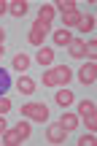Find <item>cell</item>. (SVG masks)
I'll use <instances>...</instances> for the list:
<instances>
[{
	"label": "cell",
	"instance_id": "8",
	"mask_svg": "<svg viewBox=\"0 0 97 146\" xmlns=\"http://www.w3.org/2000/svg\"><path fill=\"white\" fill-rule=\"evenodd\" d=\"M81 11H67V14H62V27H65V30H73V27H78V22H81Z\"/></svg>",
	"mask_w": 97,
	"mask_h": 146
},
{
	"label": "cell",
	"instance_id": "1",
	"mask_svg": "<svg viewBox=\"0 0 97 146\" xmlns=\"http://www.w3.org/2000/svg\"><path fill=\"white\" fill-rule=\"evenodd\" d=\"M22 116L32 122H49V106L46 103H24L22 106Z\"/></svg>",
	"mask_w": 97,
	"mask_h": 146
},
{
	"label": "cell",
	"instance_id": "22",
	"mask_svg": "<svg viewBox=\"0 0 97 146\" xmlns=\"http://www.w3.org/2000/svg\"><path fill=\"white\" fill-rule=\"evenodd\" d=\"M94 143H97V135H94L92 130H89L84 138H78V146H94Z\"/></svg>",
	"mask_w": 97,
	"mask_h": 146
},
{
	"label": "cell",
	"instance_id": "18",
	"mask_svg": "<svg viewBox=\"0 0 97 146\" xmlns=\"http://www.w3.org/2000/svg\"><path fill=\"white\" fill-rule=\"evenodd\" d=\"M16 133H19L22 141H27V138L32 135V125H30V122H19V125H16Z\"/></svg>",
	"mask_w": 97,
	"mask_h": 146
},
{
	"label": "cell",
	"instance_id": "9",
	"mask_svg": "<svg viewBox=\"0 0 97 146\" xmlns=\"http://www.w3.org/2000/svg\"><path fill=\"white\" fill-rule=\"evenodd\" d=\"M59 125L65 127L67 133H73V130L78 127V114H70V111H65V114L59 116Z\"/></svg>",
	"mask_w": 97,
	"mask_h": 146
},
{
	"label": "cell",
	"instance_id": "10",
	"mask_svg": "<svg viewBox=\"0 0 97 146\" xmlns=\"http://www.w3.org/2000/svg\"><path fill=\"white\" fill-rule=\"evenodd\" d=\"M54 14H57V8H54V5H49V3H43L41 8H38V19L46 22V25H51V22H54Z\"/></svg>",
	"mask_w": 97,
	"mask_h": 146
},
{
	"label": "cell",
	"instance_id": "7",
	"mask_svg": "<svg viewBox=\"0 0 97 146\" xmlns=\"http://www.w3.org/2000/svg\"><path fill=\"white\" fill-rule=\"evenodd\" d=\"M57 76V87H67V81L73 78V70L67 68V65H57V68H51Z\"/></svg>",
	"mask_w": 97,
	"mask_h": 146
},
{
	"label": "cell",
	"instance_id": "6",
	"mask_svg": "<svg viewBox=\"0 0 97 146\" xmlns=\"http://www.w3.org/2000/svg\"><path fill=\"white\" fill-rule=\"evenodd\" d=\"M54 100H57V106H62V108H67V106H73V100H76V95L70 92L67 87H59L57 89V95H54Z\"/></svg>",
	"mask_w": 97,
	"mask_h": 146
},
{
	"label": "cell",
	"instance_id": "3",
	"mask_svg": "<svg viewBox=\"0 0 97 146\" xmlns=\"http://www.w3.org/2000/svg\"><path fill=\"white\" fill-rule=\"evenodd\" d=\"M97 108H94V103L92 100H84V103H78V119H84L86 122V127L94 133V127H97Z\"/></svg>",
	"mask_w": 97,
	"mask_h": 146
},
{
	"label": "cell",
	"instance_id": "13",
	"mask_svg": "<svg viewBox=\"0 0 97 146\" xmlns=\"http://www.w3.org/2000/svg\"><path fill=\"white\" fill-rule=\"evenodd\" d=\"M70 41H73L70 30H65V27H62V30H54V46H67Z\"/></svg>",
	"mask_w": 97,
	"mask_h": 146
},
{
	"label": "cell",
	"instance_id": "11",
	"mask_svg": "<svg viewBox=\"0 0 97 146\" xmlns=\"http://www.w3.org/2000/svg\"><path fill=\"white\" fill-rule=\"evenodd\" d=\"M54 49H49V46H41V49H38V54H35V60H38V62H41V65H51V62H54Z\"/></svg>",
	"mask_w": 97,
	"mask_h": 146
},
{
	"label": "cell",
	"instance_id": "2",
	"mask_svg": "<svg viewBox=\"0 0 97 146\" xmlns=\"http://www.w3.org/2000/svg\"><path fill=\"white\" fill-rule=\"evenodd\" d=\"M49 30H51V25H46V22H41V19H35V22H32V27H30V33H27V41H30L32 46L41 49L43 41H46V33H49Z\"/></svg>",
	"mask_w": 97,
	"mask_h": 146
},
{
	"label": "cell",
	"instance_id": "26",
	"mask_svg": "<svg viewBox=\"0 0 97 146\" xmlns=\"http://www.w3.org/2000/svg\"><path fill=\"white\" fill-rule=\"evenodd\" d=\"M5 11H8V0H0V16H3Z\"/></svg>",
	"mask_w": 97,
	"mask_h": 146
},
{
	"label": "cell",
	"instance_id": "29",
	"mask_svg": "<svg viewBox=\"0 0 97 146\" xmlns=\"http://www.w3.org/2000/svg\"><path fill=\"white\" fill-rule=\"evenodd\" d=\"M3 54H5V49H3V43H0V57H3Z\"/></svg>",
	"mask_w": 97,
	"mask_h": 146
},
{
	"label": "cell",
	"instance_id": "23",
	"mask_svg": "<svg viewBox=\"0 0 97 146\" xmlns=\"http://www.w3.org/2000/svg\"><path fill=\"white\" fill-rule=\"evenodd\" d=\"M43 87H57V76H54V70H46V73H43Z\"/></svg>",
	"mask_w": 97,
	"mask_h": 146
},
{
	"label": "cell",
	"instance_id": "25",
	"mask_svg": "<svg viewBox=\"0 0 97 146\" xmlns=\"http://www.w3.org/2000/svg\"><path fill=\"white\" fill-rule=\"evenodd\" d=\"M5 87H8V73H5L3 68H0V95L5 92Z\"/></svg>",
	"mask_w": 97,
	"mask_h": 146
},
{
	"label": "cell",
	"instance_id": "17",
	"mask_svg": "<svg viewBox=\"0 0 97 146\" xmlns=\"http://www.w3.org/2000/svg\"><path fill=\"white\" fill-rule=\"evenodd\" d=\"M0 141H3L5 146H19V143H24V141H22V138H19V133H16V127H14V130H5Z\"/></svg>",
	"mask_w": 97,
	"mask_h": 146
},
{
	"label": "cell",
	"instance_id": "12",
	"mask_svg": "<svg viewBox=\"0 0 97 146\" xmlns=\"http://www.w3.org/2000/svg\"><path fill=\"white\" fill-rule=\"evenodd\" d=\"M16 89H19L22 95H32L35 92V81H32L30 76H22L19 81H16Z\"/></svg>",
	"mask_w": 97,
	"mask_h": 146
},
{
	"label": "cell",
	"instance_id": "21",
	"mask_svg": "<svg viewBox=\"0 0 97 146\" xmlns=\"http://www.w3.org/2000/svg\"><path fill=\"white\" fill-rule=\"evenodd\" d=\"M84 54L89 57V62H94V57H97V41H89V43H84Z\"/></svg>",
	"mask_w": 97,
	"mask_h": 146
},
{
	"label": "cell",
	"instance_id": "24",
	"mask_svg": "<svg viewBox=\"0 0 97 146\" xmlns=\"http://www.w3.org/2000/svg\"><path fill=\"white\" fill-rule=\"evenodd\" d=\"M8 111H11V100L5 98V95H0V114L5 116V114H8Z\"/></svg>",
	"mask_w": 97,
	"mask_h": 146
},
{
	"label": "cell",
	"instance_id": "27",
	"mask_svg": "<svg viewBox=\"0 0 97 146\" xmlns=\"http://www.w3.org/2000/svg\"><path fill=\"white\" fill-rule=\"evenodd\" d=\"M5 130H8V127H5V116H3V114H0V135H3V133H5Z\"/></svg>",
	"mask_w": 97,
	"mask_h": 146
},
{
	"label": "cell",
	"instance_id": "5",
	"mask_svg": "<svg viewBox=\"0 0 97 146\" xmlns=\"http://www.w3.org/2000/svg\"><path fill=\"white\" fill-rule=\"evenodd\" d=\"M65 138H67V130L57 122V125H51L49 130H46V141L49 143H65Z\"/></svg>",
	"mask_w": 97,
	"mask_h": 146
},
{
	"label": "cell",
	"instance_id": "4",
	"mask_svg": "<svg viewBox=\"0 0 97 146\" xmlns=\"http://www.w3.org/2000/svg\"><path fill=\"white\" fill-rule=\"evenodd\" d=\"M78 81L81 84H94L97 81V62H86L78 70Z\"/></svg>",
	"mask_w": 97,
	"mask_h": 146
},
{
	"label": "cell",
	"instance_id": "20",
	"mask_svg": "<svg viewBox=\"0 0 97 146\" xmlns=\"http://www.w3.org/2000/svg\"><path fill=\"white\" fill-rule=\"evenodd\" d=\"M92 27H94V16H92V14H86V16H81V22H78V27H76V30H84V33H89Z\"/></svg>",
	"mask_w": 97,
	"mask_h": 146
},
{
	"label": "cell",
	"instance_id": "14",
	"mask_svg": "<svg viewBox=\"0 0 97 146\" xmlns=\"http://www.w3.org/2000/svg\"><path fill=\"white\" fill-rule=\"evenodd\" d=\"M84 43H86V41H81V38H73V41L67 43V52H70V57H78V60L84 57Z\"/></svg>",
	"mask_w": 97,
	"mask_h": 146
},
{
	"label": "cell",
	"instance_id": "28",
	"mask_svg": "<svg viewBox=\"0 0 97 146\" xmlns=\"http://www.w3.org/2000/svg\"><path fill=\"white\" fill-rule=\"evenodd\" d=\"M3 38H5V30H3V27H0V43H3Z\"/></svg>",
	"mask_w": 97,
	"mask_h": 146
},
{
	"label": "cell",
	"instance_id": "19",
	"mask_svg": "<svg viewBox=\"0 0 97 146\" xmlns=\"http://www.w3.org/2000/svg\"><path fill=\"white\" fill-rule=\"evenodd\" d=\"M54 8H59L62 14H67V11H76L78 5H76V0H57V3H54Z\"/></svg>",
	"mask_w": 97,
	"mask_h": 146
},
{
	"label": "cell",
	"instance_id": "15",
	"mask_svg": "<svg viewBox=\"0 0 97 146\" xmlns=\"http://www.w3.org/2000/svg\"><path fill=\"white\" fill-rule=\"evenodd\" d=\"M27 8H30V5H27V0H11V3H8V11H11L14 16H24Z\"/></svg>",
	"mask_w": 97,
	"mask_h": 146
},
{
	"label": "cell",
	"instance_id": "16",
	"mask_svg": "<svg viewBox=\"0 0 97 146\" xmlns=\"http://www.w3.org/2000/svg\"><path fill=\"white\" fill-rule=\"evenodd\" d=\"M30 62H32V60L27 57L24 52H22V54H16V57H14V70H19V73H27V68H30Z\"/></svg>",
	"mask_w": 97,
	"mask_h": 146
}]
</instances>
